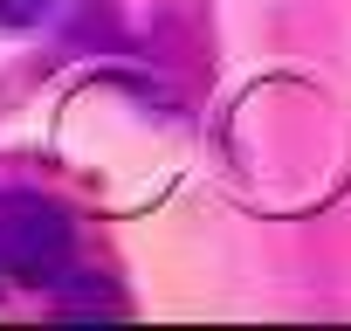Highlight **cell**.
Segmentation results:
<instances>
[{
	"label": "cell",
	"instance_id": "cell-1",
	"mask_svg": "<svg viewBox=\"0 0 351 331\" xmlns=\"http://www.w3.org/2000/svg\"><path fill=\"white\" fill-rule=\"evenodd\" d=\"M76 255V228L56 201L42 194H8L0 201V276L14 283H56Z\"/></svg>",
	"mask_w": 351,
	"mask_h": 331
},
{
	"label": "cell",
	"instance_id": "cell-2",
	"mask_svg": "<svg viewBox=\"0 0 351 331\" xmlns=\"http://www.w3.org/2000/svg\"><path fill=\"white\" fill-rule=\"evenodd\" d=\"M56 297H62V310H83V317H124V297L104 283V276H83V269H62L56 283H49Z\"/></svg>",
	"mask_w": 351,
	"mask_h": 331
},
{
	"label": "cell",
	"instance_id": "cell-3",
	"mask_svg": "<svg viewBox=\"0 0 351 331\" xmlns=\"http://www.w3.org/2000/svg\"><path fill=\"white\" fill-rule=\"evenodd\" d=\"M49 14V0H0V28H35Z\"/></svg>",
	"mask_w": 351,
	"mask_h": 331
}]
</instances>
